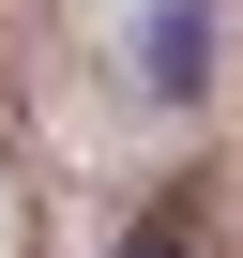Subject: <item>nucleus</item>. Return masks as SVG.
Returning a JSON list of instances; mask_svg holds the SVG:
<instances>
[{
	"label": "nucleus",
	"mask_w": 243,
	"mask_h": 258,
	"mask_svg": "<svg viewBox=\"0 0 243 258\" xmlns=\"http://www.w3.org/2000/svg\"><path fill=\"white\" fill-rule=\"evenodd\" d=\"M137 258H183V213H152V228H137Z\"/></svg>",
	"instance_id": "nucleus-1"
}]
</instances>
